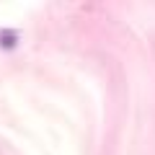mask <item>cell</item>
Wrapping results in <instances>:
<instances>
[{
	"label": "cell",
	"mask_w": 155,
	"mask_h": 155,
	"mask_svg": "<svg viewBox=\"0 0 155 155\" xmlns=\"http://www.w3.org/2000/svg\"><path fill=\"white\" fill-rule=\"evenodd\" d=\"M16 44H18V31H13V28L0 31V47L3 49H13Z\"/></svg>",
	"instance_id": "1"
}]
</instances>
